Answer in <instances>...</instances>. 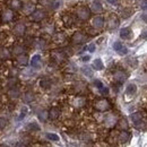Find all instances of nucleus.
<instances>
[{
    "label": "nucleus",
    "mask_w": 147,
    "mask_h": 147,
    "mask_svg": "<svg viewBox=\"0 0 147 147\" xmlns=\"http://www.w3.org/2000/svg\"><path fill=\"white\" fill-rule=\"evenodd\" d=\"M49 17V14L48 11L45 10V8H35L34 11H32L30 15H28V19L34 23V24H37V23H42L44 22L45 19Z\"/></svg>",
    "instance_id": "nucleus-3"
},
{
    "label": "nucleus",
    "mask_w": 147,
    "mask_h": 147,
    "mask_svg": "<svg viewBox=\"0 0 147 147\" xmlns=\"http://www.w3.org/2000/svg\"><path fill=\"white\" fill-rule=\"evenodd\" d=\"M38 118H40V120H42V121H47L48 119H49V115H48V111H42L40 114H38Z\"/></svg>",
    "instance_id": "nucleus-36"
},
{
    "label": "nucleus",
    "mask_w": 147,
    "mask_h": 147,
    "mask_svg": "<svg viewBox=\"0 0 147 147\" xmlns=\"http://www.w3.org/2000/svg\"><path fill=\"white\" fill-rule=\"evenodd\" d=\"M93 67H94L96 70H102V69L104 68L103 62L101 61V59H96V60L94 61V63H93Z\"/></svg>",
    "instance_id": "nucleus-34"
},
{
    "label": "nucleus",
    "mask_w": 147,
    "mask_h": 147,
    "mask_svg": "<svg viewBox=\"0 0 147 147\" xmlns=\"http://www.w3.org/2000/svg\"><path fill=\"white\" fill-rule=\"evenodd\" d=\"M32 47L33 48H35L36 50H44V49H47V47H48V44H47V42H45V40L44 38H42V37H37V38H34L33 40V43H32Z\"/></svg>",
    "instance_id": "nucleus-21"
},
{
    "label": "nucleus",
    "mask_w": 147,
    "mask_h": 147,
    "mask_svg": "<svg viewBox=\"0 0 147 147\" xmlns=\"http://www.w3.org/2000/svg\"><path fill=\"white\" fill-rule=\"evenodd\" d=\"M87 103H88V100L86 95H75V96H71V98L69 100V104L76 109L85 108Z\"/></svg>",
    "instance_id": "nucleus-9"
},
{
    "label": "nucleus",
    "mask_w": 147,
    "mask_h": 147,
    "mask_svg": "<svg viewBox=\"0 0 147 147\" xmlns=\"http://www.w3.org/2000/svg\"><path fill=\"white\" fill-rule=\"evenodd\" d=\"M92 107L94 110H96L97 112H108L112 109V104L111 102L105 98V97H100V98H95L93 101Z\"/></svg>",
    "instance_id": "nucleus-2"
},
{
    "label": "nucleus",
    "mask_w": 147,
    "mask_h": 147,
    "mask_svg": "<svg viewBox=\"0 0 147 147\" xmlns=\"http://www.w3.org/2000/svg\"><path fill=\"white\" fill-rule=\"evenodd\" d=\"M114 127H115L117 130H119V131H120V130H128L129 125H128V122H127V119H125V118H119Z\"/></svg>",
    "instance_id": "nucleus-26"
},
{
    "label": "nucleus",
    "mask_w": 147,
    "mask_h": 147,
    "mask_svg": "<svg viewBox=\"0 0 147 147\" xmlns=\"http://www.w3.org/2000/svg\"><path fill=\"white\" fill-rule=\"evenodd\" d=\"M36 8V1L34 0H23V6L20 8V13L23 16H28Z\"/></svg>",
    "instance_id": "nucleus-12"
},
{
    "label": "nucleus",
    "mask_w": 147,
    "mask_h": 147,
    "mask_svg": "<svg viewBox=\"0 0 147 147\" xmlns=\"http://www.w3.org/2000/svg\"><path fill=\"white\" fill-rule=\"evenodd\" d=\"M26 31H27L26 24L23 22H16V24L14 25V28H13L14 35L17 37H24L26 34Z\"/></svg>",
    "instance_id": "nucleus-14"
},
{
    "label": "nucleus",
    "mask_w": 147,
    "mask_h": 147,
    "mask_svg": "<svg viewBox=\"0 0 147 147\" xmlns=\"http://www.w3.org/2000/svg\"><path fill=\"white\" fill-rule=\"evenodd\" d=\"M26 130L28 132H36V131L40 130V126L37 123H35V122H30L27 125V127H26Z\"/></svg>",
    "instance_id": "nucleus-33"
},
{
    "label": "nucleus",
    "mask_w": 147,
    "mask_h": 147,
    "mask_svg": "<svg viewBox=\"0 0 147 147\" xmlns=\"http://www.w3.org/2000/svg\"><path fill=\"white\" fill-rule=\"evenodd\" d=\"M83 69H84V73H85V75H87V76H90V77L93 75V73L91 71V70H86V68H83Z\"/></svg>",
    "instance_id": "nucleus-40"
},
{
    "label": "nucleus",
    "mask_w": 147,
    "mask_h": 147,
    "mask_svg": "<svg viewBox=\"0 0 147 147\" xmlns=\"http://www.w3.org/2000/svg\"><path fill=\"white\" fill-rule=\"evenodd\" d=\"M40 87L42 90H50L52 87V80L48 77H44L40 80Z\"/></svg>",
    "instance_id": "nucleus-27"
},
{
    "label": "nucleus",
    "mask_w": 147,
    "mask_h": 147,
    "mask_svg": "<svg viewBox=\"0 0 147 147\" xmlns=\"http://www.w3.org/2000/svg\"><path fill=\"white\" fill-rule=\"evenodd\" d=\"M137 91V87H136V85L135 84H129L128 87H127V91L126 93L128 94V95H134L135 93Z\"/></svg>",
    "instance_id": "nucleus-35"
},
{
    "label": "nucleus",
    "mask_w": 147,
    "mask_h": 147,
    "mask_svg": "<svg viewBox=\"0 0 147 147\" xmlns=\"http://www.w3.org/2000/svg\"><path fill=\"white\" fill-rule=\"evenodd\" d=\"M92 30H94L95 32H100L103 27H104V17L103 16H100V15H96L91 19V23L88 25Z\"/></svg>",
    "instance_id": "nucleus-13"
},
{
    "label": "nucleus",
    "mask_w": 147,
    "mask_h": 147,
    "mask_svg": "<svg viewBox=\"0 0 147 147\" xmlns=\"http://www.w3.org/2000/svg\"><path fill=\"white\" fill-rule=\"evenodd\" d=\"M131 139V134L128 130H120L117 135V145H125Z\"/></svg>",
    "instance_id": "nucleus-15"
},
{
    "label": "nucleus",
    "mask_w": 147,
    "mask_h": 147,
    "mask_svg": "<svg viewBox=\"0 0 147 147\" xmlns=\"http://www.w3.org/2000/svg\"><path fill=\"white\" fill-rule=\"evenodd\" d=\"M48 115H49V119L52 120V121L58 120L60 118V115H61V109H60V107H57V105L52 107L50 110L48 111Z\"/></svg>",
    "instance_id": "nucleus-20"
},
{
    "label": "nucleus",
    "mask_w": 147,
    "mask_h": 147,
    "mask_svg": "<svg viewBox=\"0 0 147 147\" xmlns=\"http://www.w3.org/2000/svg\"><path fill=\"white\" fill-rule=\"evenodd\" d=\"M47 137H48V139H50L52 142H58L59 140V136H57L55 134H48Z\"/></svg>",
    "instance_id": "nucleus-37"
},
{
    "label": "nucleus",
    "mask_w": 147,
    "mask_h": 147,
    "mask_svg": "<svg viewBox=\"0 0 147 147\" xmlns=\"http://www.w3.org/2000/svg\"><path fill=\"white\" fill-rule=\"evenodd\" d=\"M73 14L75 15V17L77 18V20L79 23H86L87 20L91 19V10H90V7L86 6V5H83V3H79V5H76L74 6L73 9H71Z\"/></svg>",
    "instance_id": "nucleus-1"
},
{
    "label": "nucleus",
    "mask_w": 147,
    "mask_h": 147,
    "mask_svg": "<svg viewBox=\"0 0 147 147\" xmlns=\"http://www.w3.org/2000/svg\"><path fill=\"white\" fill-rule=\"evenodd\" d=\"M118 119H119L118 114H115V113H113V112L105 114V115L103 117V121H102L103 128L108 129V130L111 128H114V126H115Z\"/></svg>",
    "instance_id": "nucleus-11"
},
{
    "label": "nucleus",
    "mask_w": 147,
    "mask_h": 147,
    "mask_svg": "<svg viewBox=\"0 0 147 147\" xmlns=\"http://www.w3.org/2000/svg\"><path fill=\"white\" fill-rule=\"evenodd\" d=\"M112 78H113L114 84L121 85V84H123V83L127 80V78H128V73H127L123 68H120V67L114 68V69L112 70Z\"/></svg>",
    "instance_id": "nucleus-6"
},
{
    "label": "nucleus",
    "mask_w": 147,
    "mask_h": 147,
    "mask_svg": "<svg viewBox=\"0 0 147 147\" xmlns=\"http://www.w3.org/2000/svg\"><path fill=\"white\" fill-rule=\"evenodd\" d=\"M16 19V11L10 8H5L0 11V24H10L14 23Z\"/></svg>",
    "instance_id": "nucleus-7"
},
{
    "label": "nucleus",
    "mask_w": 147,
    "mask_h": 147,
    "mask_svg": "<svg viewBox=\"0 0 147 147\" xmlns=\"http://www.w3.org/2000/svg\"><path fill=\"white\" fill-rule=\"evenodd\" d=\"M61 22H62V24H63L67 28L76 27V26L79 24V22L75 17L73 11H70V10H69V11H68V10H65V11L61 14Z\"/></svg>",
    "instance_id": "nucleus-4"
},
{
    "label": "nucleus",
    "mask_w": 147,
    "mask_h": 147,
    "mask_svg": "<svg viewBox=\"0 0 147 147\" xmlns=\"http://www.w3.org/2000/svg\"><path fill=\"white\" fill-rule=\"evenodd\" d=\"M34 98H35V96H34V93L32 91H26L23 94V101L25 103H31L34 101Z\"/></svg>",
    "instance_id": "nucleus-29"
},
{
    "label": "nucleus",
    "mask_w": 147,
    "mask_h": 147,
    "mask_svg": "<svg viewBox=\"0 0 147 147\" xmlns=\"http://www.w3.org/2000/svg\"><path fill=\"white\" fill-rule=\"evenodd\" d=\"M120 24V20L117 14H109L107 17H104V27L108 31H114L115 28H118Z\"/></svg>",
    "instance_id": "nucleus-8"
},
{
    "label": "nucleus",
    "mask_w": 147,
    "mask_h": 147,
    "mask_svg": "<svg viewBox=\"0 0 147 147\" xmlns=\"http://www.w3.org/2000/svg\"><path fill=\"white\" fill-rule=\"evenodd\" d=\"M82 60H83L84 62H86V61H88V60H90V55H86V57H83V58H82Z\"/></svg>",
    "instance_id": "nucleus-42"
},
{
    "label": "nucleus",
    "mask_w": 147,
    "mask_h": 147,
    "mask_svg": "<svg viewBox=\"0 0 147 147\" xmlns=\"http://www.w3.org/2000/svg\"><path fill=\"white\" fill-rule=\"evenodd\" d=\"M132 13H134V9H132V8H130V7H125V8L121 10V17L123 19L128 18V17H130V16L132 15Z\"/></svg>",
    "instance_id": "nucleus-31"
},
{
    "label": "nucleus",
    "mask_w": 147,
    "mask_h": 147,
    "mask_svg": "<svg viewBox=\"0 0 147 147\" xmlns=\"http://www.w3.org/2000/svg\"><path fill=\"white\" fill-rule=\"evenodd\" d=\"M88 40H90V36L83 31H76L71 35V37L69 38V41L76 45H82V44L86 43Z\"/></svg>",
    "instance_id": "nucleus-10"
},
{
    "label": "nucleus",
    "mask_w": 147,
    "mask_h": 147,
    "mask_svg": "<svg viewBox=\"0 0 147 147\" xmlns=\"http://www.w3.org/2000/svg\"><path fill=\"white\" fill-rule=\"evenodd\" d=\"M27 50V47L24 44V43H17L13 47V50H11V55H19L25 53Z\"/></svg>",
    "instance_id": "nucleus-22"
},
{
    "label": "nucleus",
    "mask_w": 147,
    "mask_h": 147,
    "mask_svg": "<svg viewBox=\"0 0 147 147\" xmlns=\"http://www.w3.org/2000/svg\"><path fill=\"white\" fill-rule=\"evenodd\" d=\"M7 123H8V121L6 120V118H2V117H0V130L5 128V127L7 126Z\"/></svg>",
    "instance_id": "nucleus-38"
},
{
    "label": "nucleus",
    "mask_w": 147,
    "mask_h": 147,
    "mask_svg": "<svg viewBox=\"0 0 147 147\" xmlns=\"http://www.w3.org/2000/svg\"><path fill=\"white\" fill-rule=\"evenodd\" d=\"M45 20H44V24L42 26V33L45 34V35H48V36H52L55 33V31H57L55 24V23H51V22H45Z\"/></svg>",
    "instance_id": "nucleus-17"
},
{
    "label": "nucleus",
    "mask_w": 147,
    "mask_h": 147,
    "mask_svg": "<svg viewBox=\"0 0 147 147\" xmlns=\"http://www.w3.org/2000/svg\"><path fill=\"white\" fill-rule=\"evenodd\" d=\"M52 42L55 43V45L62 47V45L67 44L68 37H67V35H66L65 33H62V32H57V31H55V33L52 35Z\"/></svg>",
    "instance_id": "nucleus-16"
},
{
    "label": "nucleus",
    "mask_w": 147,
    "mask_h": 147,
    "mask_svg": "<svg viewBox=\"0 0 147 147\" xmlns=\"http://www.w3.org/2000/svg\"><path fill=\"white\" fill-rule=\"evenodd\" d=\"M108 2L111 5H118L120 2V0H108Z\"/></svg>",
    "instance_id": "nucleus-39"
},
{
    "label": "nucleus",
    "mask_w": 147,
    "mask_h": 147,
    "mask_svg": "<svg viewBox=\"0 0 147 147\" xmlns=\"http://www.w3.org/2000/svg\"><path fill=\"white\" fill-rule=\"evenodd\" d=\"M42 66V60H41V57L38 55H35L32 59V67L34 68H40Z\"/></svg>",
    "instance_id": "nucleus-32"
},
{
    "label": "nucleus",
    "mask_w": 147,
    "mask_h": 147,
    "mask_svg": "<svg viewBox=\"0 0 147 147\" xmlns=\"http://www.w3.org/2000/svg\"><path fill=\"white\" fill-rule=\"evenodd\" d=\"M20 88H19L18 86H13V87H10V88H8V92H7V95L11 98V100H17L19 96H20Z\"/></svg>",
    "instance_id": "nucleus-24"
},
{
    "label": "nucleus",
    "mask_w": 147,
    "mask_h": 147,
    "mask_svg": "<svg viewBox=\"0 0 147 147\" xmlns=\"http://www.w3.org/2000/svg\"><path fill=\"white\" fill-rule=\"evenodd\" d=\"M87 50H90L91 52H93V51L95 50V45H94V44H91V45H88V47H87Z\"/></svg>",
    "instance_id": "nucleus-41"
},
{
    "label": "nucleus",
    "mask_w": 147,
    "mask_h": 147,
    "mask_svg": "<svg viewBox=\"0 0 147 147\" xmlns=\"http://www.w3.org/2000/svg\"><path fill=\"white\" fill-rule=\"evenodd\" d=\"M50 58H51L52 62L55 65H63L67 61L68 55L65 52L63 49H58V50H51L50 51Z\"/></svg>",
    "instance_id": "nucleus-5"
},
{
    "label": "nucleus",
    "mask_w": 147,
    "mask_h": 147,
    "mask_svg": "<svg viewBox=\"0 0 147 147\" xmlns=\"http://www.w3.org/2000/svg\"><path fill=\"white\" fill-rule=\"evenodd\" d=\"M90 10L93 14L100 15V14H102L104 11V7H103V5H102V2L100 0H94L90 5Z\"/></svg>",
    "instance_id": "nucleus-18"
},
{
    "label": "nucleus",
    "mask_w": 147,
    "mask_h": 147,
    "mask_svg": "<svg viewBox=\"0 0 147 147\" xmlns=\"http://www.w3.org/2000/svg\"><path fill=\"white\" fill-rule=\"evenodd\" d=\"M8 8L13 9L14 11H19L23 6V0H5Z\"/></svg>",
    "instance_id": "nucleus-19"
},
{
    "label": "nucleus",
    "mask_w": 147,
    "mask_h": 147,
    "mask_svg": "<svg viewBox=\"0 0 147 147\" xmlns=\"http://www.w3.org/2000/svg\"><path fill=\"white\" fill-rule=\"evenodd\" d=\"M131 35H132V31L129 27H125V28H122L120 31V36L123 40H129L131 37Z\"/></svg>",
    "instance_id": "nucleus-30"
},
{
    "label": "nucleus",
    "mask_w": 147,
    "mask_h": 147,
    "mask_svg": "<svg viewBox=\"0 0 147 147\" xmlns=\"http://www.w3.org/2000/svg\"><path fill=\"white\" fill-rule=\"evenodd\" d=\"M113 49H114L120 55H127V52H128V49H127V48L123 45V43L120 42V41H117V42L113 44Z\"/></svg>",
    "instance_id": "nucleus-25"
},
{
    "label": "nucleus",
    "mask_w": 147,
    "mask_h": 147,
    "mask_svg": "<svg viewBox=\"0 0 147 147\" xmlns=\"http://www.w3.org/2000/svg\"><path fill=\"white\" fill-rule=\"evenodd\" d=\"M16 63L19 66H26L28 63V57L27 55L23 53V55H16Z\"/></svg>",
    "instance_id": "nucleus-28"
},
{
    "label": "nucleus",
    "mask_w": 147,
    "mask_h": 147,
    "mask_svg": "<svg viewBox=\"0 0 147 147\" xmlns=\"http://www.w3.org/2000/svg\"><path fill=\"white\" fill-rule=\"evenodd\" d=\"M11 51H9L6 45H0V60L2 61H7V60H10L11 59Z\"/></svg>",
    "instance_id": "nucleus-23"
}]
</instances>
